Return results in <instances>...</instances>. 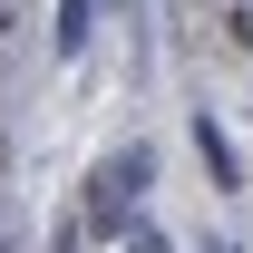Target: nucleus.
Wrapping results in <instances>:
<instances>
[{
    "instance_id": "obj_1",
    "label": "nucleus",
    "mask_w": 253,
    "mask_h": 253,
    "mask_svg": "<svg viewBox=\"0 0 253 253\" xmlns=\"http://www.w3.org/2000/svg\"><path fill=\"white\" fill-rule=\"evenodd\" d=\"M146 175H156V156H146V146H117V156L97 166V185H88V234H117V224L136 214Z\"/></svg>"
},
{
    "instance_id": "obj_2",
    "label": "nucleus",
    "mask_w": 253,
    "mask_h": 253,
    "mask_svg": "<svg viewBox=\"0 0 253 253\" xmlns=\"http://www.w3.org/2000/svg\"><path fill=\"white\" fill-rule=\"evenodd\" d=\"M88 30H97V0H59V30H49V49H59V59H78V49H88Z\"/></svg>"
},
{
    "instance_id": "obj_3",
    "label": "nucleus",
    "mask_w": 253,
    "mask_h": 253,
    "mask_svg": "<svg viewBox=\"0 0 253 253\" xmlns=\"http://www.w3.org/2000/svg\"><path fill=\"white\" fill-rule=\"evenodd\" d=\"M195 156L214 166V185H244V166H234V146H224V126H214V117H195Z\"/></svg>"
},
{
    "instance_id": "obj_4",
    "label": "nucleus",
    "mask_w": 253,
    "mask_h": 253,
    "mask_svg": "<svg viewBox=\"0 0 253 253\" xmlns=\"http://www.w3.org/2000/svg\"><path fill=\"white\" fill-rule=\"evenodd\" d=\"M117 244H126V253H175V244H166V234H156L146 214H126V224H117Z\"/></svg>"
},
{
    "instance_id": "obj_5",
    "label": "nucleus",
    "mask_w": 253,
    "mask_h": 253,
    "mask_svg": "<svg viewBox=\"0 0 253 253\" xmlns=\"http://www.w3.org/2000/svg\"><path fill=\"white\" fill-rule=\"evenodd\" d=\"M234 39H244V49H253V10H234Z\"/></svg>"
}]
</instances>
